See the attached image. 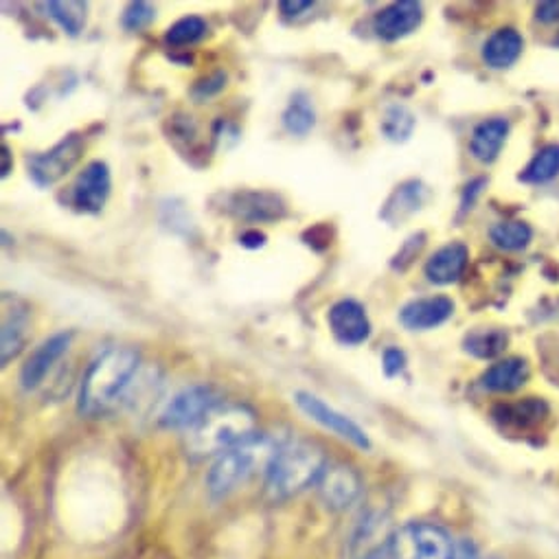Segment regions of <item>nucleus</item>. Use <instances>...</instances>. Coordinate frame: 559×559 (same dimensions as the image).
I'll list each match as a JSON object with an SVG mask.
<instances>
[{"label":"nucleus","mask_w":559,"mask_h":559,"mask_svg":"<svg viewBox=\"0 0 559 559\" xmlns=\"http://www.w3.org/2000/svg\"><path fill=\"white\" fill-rule=\"evenodd\" d=\"M141 367L134 347H110L97 356L84 373L80 389V413L86 417H104L119 406L132 386Z\"/></svg>","instance_id":"f257e3e1"},{"label":"nucleus","mask_w":559,"mask_h":559,"mask_svg":"<svg viewBox=\"0 0 559 559\" xmlns=\"http://www.w3.org/2000/svg\"><path fill=\"white\" fill-rule=\"evenodd\" d=\"M282 450L272 435H252L215 459L209 469L206 487L213 498H224L246 485L259 472H267L276 452Z\"/></svg>","instance_id":"f03ea898"},{"label":"nucleus","mask_w":559,"mask_h":559,"mask_svg":"<svg viewBox=\"0 0 559 559\" xmlns=\"http://www.w3.org/2000/svg\"><path fill=\"white\" fill-rule=\"evenodd\" d=\"M328 467L325 454L310 441L282 445L265 472V491L272 500H288L317 485Z\"/></svg>","instance_id":"7ed1b4c3"},{"label":"nucleus","mask_w":559,"mask_h":559,"mask_svg":"<svg viewBox=\"0 0 559 559\" xmlns=\"http://www.w3.org/2000/svg\"><path fill=\"white\" fill-rule=\"evenodd\" d=\"M254 413L241 404H217L187 432V452L193 459L219 456L254 435Z\"/></svg>","instance_id":"20e7f679"},{"label":"nucleus","mask_w":559,"mask_h":559,"mask_svg":"<svg viewBox=\"0 0 559 559\" xmlns=\"http://www.w3.org/2000/svg\"><path fill=\"white\" fill-rule=\"evenodd\" d=\"M456 542L432 522H408L397 528L389 544V559H452Z\"/></svg>","instance_id":"39448f33"},{"label":"nucleus","mask_w":559,"mask_h":559,"mask_svg":"<svg viewBox=\"0 0 559 559\" xmlns=\"http://www.w3.org/2000/svg\"><path fill=\"white\" fill-rule=\"evenodd\" d=\"M84 154V139L80 134H69L58 145L43 154L29 156V176L40 187H51L60 182L82 158Z\"/></svg>","instance_id":"423d86ee"},{"label":"nucleus","mask_w":559,"mask_h":559,"mask_svg":"<svg viewBox=\"0 0 559 559\" xmlns=\"http://www.w3.org/2000/svg\"><path fill=\"white\" fill-rule=\"evenodd\" d=\"M219 404L217 393L211 386H191L178 393L163 411L160 426L169 430H191L198 426L209 411H213Z\"/></svg>","instance_id":"0eeeda50"},{"label":"nucleus","mask_w":559,"mask_h":559,"mask_svg":"<svg viewBox=\"0 0 559 559\" xmlns=\"http://www.w3.org/2000/svg\"><path fill=\"white\" fill-rule=\"evenodd\" d=\"M295 402L312 421H317L325 430H332L334 435H338L341 439L354 443L360 450H369L371 448V439L367 437V432L354 419H349L347 415L338 413L334 406H330L321 397H317L312 393H306V391H299L295 395Z\"/></svg>","instance_id":"6e6552de"},{"label":"nucleus","mask_w":559,"mask_h":559,"mask_svg":"<svg viewBox=\"0 0 559 559\" xmlns=\"http://www.w3.org/2000/svg\"><path fill=\"white\" fill-rule=\"evenodd\" d=\"M112 191L110 167L102 160H93L84 167L73 185V204L82 213H99Z\"/></svg>","instance_id":"1a4fd4ad"},{"label":"nucleus","mask_w":559,"mask_h":559,"mask_svg":"<svg viewBox=\"0 0 559 559\" xmlns=\"http://www.w3.org/2000/svg\"><path fill=\"white\" fill-rule=\"evenodd\" d=\"M226 211L246 222H274L286 215V204L272 191H235L226 195Z\"/></svg>","instance_id":"9d476101"},{"label":"nucleus","mask_w":559,"mask_h":559,"mask_svg":"<svg viewBox=\"0 0 559 559\" xmlns=\"http://www.w3.org/2000/svg\"><path fill=\"white\" fill-rule=\"evenodd\" d=\"M29 336V308L16 299L3 297V332H0V362L8 367L25 347Z\"/></svg>","instance_id":"9b49d317"},{"label":"nucleus","mask_w":559,"mask_h":559,"mask_svg":"<svg viewBox=\"0 0 559 559\" xmlns=\"http://www.w3.org/2000/svg\"><path fill=\"white\" fill-rule=\"evenodd\" d=\"M328 323L336 341L347 347L362 345L371 336V321L367 317V310L354 299H345L332 306L328 314Z\"/></svg>","instance_id":"f8f14e48"},{"label":"nucleus","mask_w":559,"mask_h":559,"mask_svg":"<svg viewBox=\"0 0 559 559\" xmlns=\"http://www.w3.org/2000/svg\"><path fill=\"white\" fill-rule=\"evenodd\" d=\"M71 341H73V332H60V334L47 338L27 358V362L23 365V371H21V384L25 391H34L45 382V378L49 376L53 365L67 354Z\"/></svg>","instance_id":"ddd939ff"},{"label":"nucleus","mask_w":559,"mask_h":559,"mask_svg":"<svg viewBox=\"0 0 559 559\" xmlns=\"http://www.w3.org/2000/svg\"><path fill=\"white\" fill-rule=\"evenodd\" d=\"M421 21H424L421 5L413 3V0H402V3H393L376 14L373 29L378 38L386 43H395L411 36L421 25Z\"/></svg>","instance_id":"4468645a"},{"label":"nucleus","mask_w":559,"mask_h":559,"mask_svg":"<svg viewBox=\"0 0 559 559\" xmlns=\"http://www.w3.org/2000/svg\"><path fill=\"white\" fill-rule=\"evenodd\" d=\"M317 487H319L321 498L325 500V504L332 507V509H338V511L349 509L360 496L358 474L352 467L341 465V463L328 465L323 476L319 478Z\"/></svg>","instance_id":"2eb2a0df"},{"label":"nucleus","mask_w":559,"mask_h":559,"mask_svg":"<svg viewBox=\"0 0 559 559\" xmlns=\"http://www.w3.org/2000/svg\"><path fill=\"white\" fill-rule=\"evenodd\" d=\"M452 314H454V304L448 297H432V299H419L408 304L400 312V321L406 330L426 332L443 325Z\"/></svg>","instance_id":"dca6fc26"},{"label":"nucleus","mask_w":559,"mask_h":559,"mask_svg":"<svg viewBox=\"0 0 559 559\" xmlns=\"http://www.w3.org/2000/svg\"><path fill=\"white\" fill-rule=\"evenodd\" d=\"M469 259V250L461 241H452L443 248H439L426 263V276L428 282L437 286H450L459 282V276L463 274L465 265Z\"/></svg>","instance_id":"f3484780"},{"label":"nucleus","mask_w":559,"mask_h":559,"mask_svg":"<svg viewBox=\"0 0 559 559\" xmlns=\"http://www.w3.org/2000/svg\"><path fill=\"white\" fill-rule=\"evenodd\" d=\"M496 421L504 430L513 432H531L535 430L546 417H548V406L544 400L537 397H526L515 404H502L493 411Z\"/></svg>","instance_id":"a211bd4d"},{"label":"nucleus","mask_w":559,"mask_h":559,"mask_svg":"<svg viewBox=\"0 0 559 559\" xmlns=\"http://www.w3.org/2000/svg\"><path fill=\"white\" fill-rule=\"evenodd\" d=\"M522 49H524V40L515 29L511 27L498 29L483 45V60L491 69H509L511 64L518 62V58L522 56Z\"/></svg>","instance_id":"6ab92c4d"},{"label":"nucleus","mask_w":559,"mask_h":559,"mask_svg":"<svg viewBox=\"0 0 559 559\" xmlns=\"http://www.w3.org/2000/svg\"><path fill=\"white\" fill-rule=\"evenodd\" d=\"M509 123L504 119H489L476 126L469 139V150L476 160L480 163H493L507 141Z\"/></svg>","instance_id":"aec40b11"},{"label":"nucleus","mask_w":559,"mask_h":559,"mask_svg":"<svg viewBox=\"0 0 559 559\" xmlns=\"http://www.w3.org/2000/svg\"><path fill=\"white\" fill-rule=\"evenodd\" d=\"M528 380V365L526 360L522 358H507V360H500L496 365H491L480 382L487 391H493V393H511V391H518L524 382Z\"/></svg>","instance_id":"412c9836"},{"label":"nucleus","mask_w":559,"mask_h":559,"mask_svg":"<svg viewBox=\"0 0 559 559\" xmlns=\"http://www.w3.org/2000/svg\"><path fill=\"white\" fill-rule=\"evenodd\" d=\"M43 8L60 25L64 34L75 38L84 32L88 19V5L84 0H49Z\"/></svg>","instance_id":"4be33fe9"},{"label":"nucleus","mask_w":559,"mask_h":559,"mask_svg":"<svg viewBox=\"0 0 559 559\" xmlns=\"http://www.w3.org/2000/svg\"><path fill=\"white\" fill-rule=\"evenodd\" d=\"M284 126L295 136H306L317 126V112L308 95L297 93L284 112Z\"/></svg>","instance_id":"5701e85b"},{"label":"nucleus","mask_w":559,"mask_h":559,"mask_svg":"<svg viewBox=\"0 0 559 559\" xmlns=\"http://www.w3.org/2000/svg\"><path fill=\"white\" fill-rule=\"evenodd\" d=\"M509 336L504 330H474L465 336V352L474 358L489 360L504 352Z\"/></svg>","instance_id":"b1692460"},{"label":"nucleus","mask_w":559,"mask_h":559,"mask_svg":"<svg viewBox=\"0 0 559 559\" xmlns=\"http://www.w3.org/2000/svg\"><path fill=\"white\" fill-rule=\"evenodd\" d=\"M421 193H424V189H421L419 182H408V185L397 187L395 193L389 198V202H386V206L382 211V217L386 222H397V219L411 215L424 202Z\"/></svg>","instance_id":"393cba45"},{"label":"nucleus","mask_w":559,"mask_h":559,"mask_svg":"<svg viewBox=\"0 0 559 559\" xmlns=\"http://www.w3.org/2000/svg\"><path fill=\"white\" fill-rule=\"evenodd\" d=\"M559 174V145H548L535 154L528 167L522 171L520 180L524 182H548Z\"/></svg>","instance_id":"a878e982"},{"label":"nucleus","mask_w":559,"mask_h":559,"mask_svg":"<svg viewBox=\"0 0 559 559\" xmlns=\"http://www.w3.org/2000/svg\"><path fill=\"white\" fill-rule=\"evenodd\" d=\"M489 237L502 250H522L528 246L533 233L524 222H500L489 230Z\"/></svg>","instance_id":"bb28decb"},{"label":"nucleus","mask_w":559,"mask_h":559,"mask_svg":"<svg viewBox=\"0 0 559 559\" xmlns=\"http://www.w3.org/2000/svg\"><path fill=\"white\" fill-rule=\"evenodd\" d=\"M204 34H206V23L200 16H187L167 29L165 43L169 47H189L202 40Z\"/></svg>","instance_id":"cd10ccee"},{"label":"nucleus","mask_w":559,"mask_h":559,"mask_svg":"<svg viewBox=\"0 0 559 559\" xmlns=\"http://www.w3.org/2000/svg\"><path fill=\"white\" fill-rule=\"evenodd\" d=\"M415 117L404 106H393L382 119V132L391 141H406L413 134Z\"/></svg>","instance_id":"c85d7f7f"},{"label":"nucleus","mask_w":559,"mask_h":559,"mask_svg":"<svg viewBox=\"0 0 559 559\" xmlns=\"http://www.w3.org/2000/svg\"><path fill=\"white\" fill-rule=\"evenodd\" d=\"M156 12L150 3H143V0H139V3H130L128 10L123 12V27L130 29V32H141L145 27L152 25Z\"/></svg>","instance_id":"c756f323"},{"label":"nucleus","mask_w":559,"mask_h":559,"mask_svg":"<svg viewBox=\"0 0 559 559\" xmlns=\"http://www.w3.org/2000/svg\"><path fill=\"white\" fill-rule=\"evenodd\" d=\"M224 86H226V75H224V73H215V75H211L209 80H202V82L195 84L193 97L200 99V102H202V99H209V97L217 95Z\"/></svg>","instance_id":"7c9ffc66"},{"label":"nucleus","mask_w":559,"mask_h":559,"mask_svg":"<svg viewBox=\"0 0 559 559\" xmlns=\"http://www.w3.org/2000/svg\"><path fill=\"white\" fill-rule=\"evenodd\" d=\"M404 367H406V356H404L402 349L391 347V349L384 352V356H382V369H384V373H386L389 378L400 376V373L404 371Z\"/></svg>","instance_id":"2f4dec72"},{"label":"nucleus","mask_w":559,"mask_h":559,"mask_svg":"<svg viewBox=\"0 0 559 559\" xmlns=\"http://www.w3.org/2000/svg\"><path fill=\"white\" fill-rule=\"evenodd\" d=\"M312 8H314L312 0H282V3H278V10H282L286 19H299L308 14Z\"/></svg>","instance_id":"473e14b6"},{"label":"nucleus","mask_w":559,"mask_h":559,"mask_svg":"<svg viewBox=\"0 0 559 559\" xmlns=\"http://www.w3.org/2000/svg\"><path fill=\"white\" fill-rule=\"evenodd\" d=\"M452 559H480V555H478V548L474 546V542H469V539H459Z\"/></svg>","instance_id":"72a5a7b5"},{"label":"nucleus","mask_w":559,"mask_h":559,"mask_svg":"<svg viewBox=\"0 0 559 559\" xmlns=\"http://www.w3.org/2000/svg\"><path fill=\"white\" fill-rule=\"evenodd\" d=\"M537 19L542 23L559 21V0H557V3H539L537 5Z\"/></svg>","instance_id":"f704fd0d"},{"label":"nucleus","mask_w":559,"mask_h":559,"mask_svg":"<svg viewBox=\"0 0 559 559\" xmlns=\"http://www.w3.org/2000/svg\"><path fill=\"white\" fill-rule=\"evenodd\" d=\"M239 243L246 246V248H259L265 243V235L259 233V230H246L241 237H239Z\"/></svg>","instance_id":"c9c22d12"},{"label":"nucleus","mask_w":559,"mask_h":559,"mask_svg":"<svg viewBox=\"0 0 559 559\" xmlns=\"http://www.w3.org/2000/svg\"><path fill=\"white\" fill-rule=\"evenodd\" d=\"M12 171V150L3 143V178H8Z\"/></svg>","instance_id":"e433bc0d"},{"label":"nucleus","mask_w":559,"mask_h":559,"mask_svg":"<svg viewBox=\"0 0 559 559\" xmlns=\"http://www.w3.org/2000/svg\"><path fill=\"white\" fill-rule=\"evenodd\" d=\"M365 559H389V550L386 548H376Z\"/></svg>","instance_id":"4c0bfd02"}]
</instances>
